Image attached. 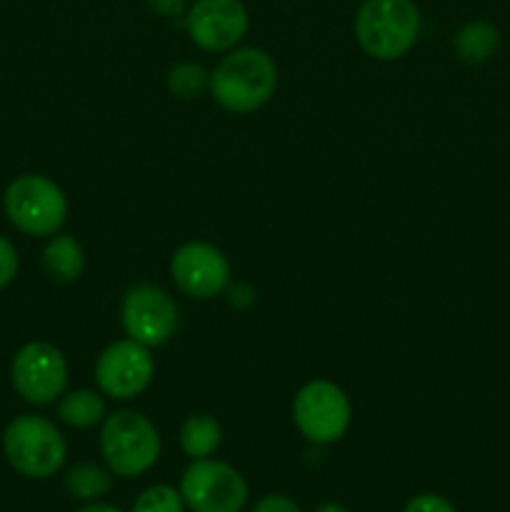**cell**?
<instances>
[{"label": "cell", "instance_id": "obj_12", "mask_svg": "<svg viewBox=\"0 0 510 512\" xmlns=\"http://www.w3.org/2000/svg\"><path fill=\"white\" fill-rule=\"evenodd\" d=\"M185 28L203 50H230L248 33V10L240 0H195Z\"/></svg>", "mask_w": 510, "mask_h": 512}, {"label": "cell", "instance_id": "obj_11", "mask_svg": "<svg viewBox=\"0 0 510 512\" xmlns=\"http://www.w3.org/2000/svg\"><path fill=\"white\" fill-rule=\"evenodd\" d=\"M170 278L190 298L208 300L228 288L230 265L215 245L185 243L170 258Z\"/></svg>", "mask_w": 510, "mask_h": 512}, {"label": "cell", "instance_id": "obj_18", "mask_svg": "<svg viewBox=\"0 0 510 512\" xmlns=\"http://www.w3.org/2000/svg\"><path fill=\"white\" fill-rule=\"evenodd\" d=\"M168 88L183 100L198 98L205 93V88H210V75L195 63H180L168 73Z\"/></svg>", "mask_w": 510, "mask_h": 512}, {"label": "cell", "instance_id": "obj_21", "mask_svg": "<svg viewBox=\"0 0 510 512\" xmlns=\"http://www.w3.org/2000/svg\"><path fill=\"white\" fill-rule=\"evenodd\" d=\"M403 512H455L450 500H445L443 495H435V493H423V495H415L413 500H408Z\"/></svg>", "mask_w": 510, "mask_h": 512}, {"label": "cell", "instance_id": "obj_6", "mask_svg": "<svg viewBox=\"0 0 510 512\" xmlns=\"http://www.w3.org/2000/svg\"><path fill=\"white\" fill-rule=\"evenodd\" d=\"M180 495L193 512H240L248 503V483L233 465L203 458L185 468Z\"/></svg>", "mask_w": 510, "mask_h": 512}, {"label": "cell", "instance_id": "obj_8", "mask_svg": "<svg viewBox=\"0 0 510 512\" xmlns=\"http://www.w3.org/2000/svg\"><path fill=\"white\" fill-rule=\"evenodd\" d=\"M13 388L25 403L50 405L63 398L68 388L65 355L50 343H28L15 353L10 365Z\"/></svg>", "mask_w": 510, "mask_h": 512}, {"label": "cell", "instance_id": "obj_25", "mask_svg": "<svg viewBox=\"0 0 510 512\" xmlns=\"http://www.w3.org/2000/svg\"><path fill=\"white\" fill-rule=\"evenodd\" d=\"M315 512H350V510L340 503H325V505H320Z\"/></svg>", "mask_w": 510, "mask_h": 512}, {"label": "cell", "instance_id": "obj_22", "mask_svg": "<svg viewBox=\"0 0 510 512\" xmlns=\"http://www.w3.org/2000/svg\"><path fill=\"white\" fill-rule=\"evenodd\" d=\"M253 512H303L298 508V503H295L293 498H288V495H265V498H260L258 503H255Z\"/></svg>", "mask_w": 510, "mask_h": 512}, {"label": "cell", "instance_id": "obj_3", "mask_svg": "<svg viewBox=\"0 0 510 512\" xmlns=\"http://www.w3.org/2000/svg\"><path fill=\"white\" fill-rule=\"evenodd\" d=\"M3 453L15 473L30 480H45L63 468L68 445L48 418L18 415L3 433Z\"/></svg>", "mask_w": 510, "mask_h": 512}, {"label": "cell", "instance_id": "obj_15", "mask_svg": "<svg viewBox=\"0 0 510 512\" xmlns=\"http://www.w3.org/2000/svg\"><path fill=\"white\" fill-rule=\"evenodd\" d=\"M220 440H223V428L208 413L190 415L180 428V448L193 460L210 458L218 450Z\"/></svg>", "mask_w": 510, "mask_h": 512}, {"label": "cell", "instance_id": "obj_9", "mask_svg": "<svg viewBox=\"0 0 510 512\" xmlns=\"http://www.w3.org/2000/svg\"><path fill=\"white\" fill-rule=\"evenodd\" d=\"M125 333L145 348L165 345L178 328V308L163 288L155 285H135L125 293L120 308Z\"/></svg>", "mask_w": 510, "mask_h": 512}, {"label": "cell", "instance_id": "obj_7", "mask_svg": "<svg viewBox=\"0 0 510 512\" xmlns=\"http://www.w3.org/2000/svg\"><path fill=\"white\" fill-rule=\"evenodd\" d=\"M350 400L330 380L303 385L293 400V420L300 433L315 445L338 443L350 428Z\"/></svg>", "mask_w": 510, "mask_h": 512}, {"label": "cell", "instance_id": "obj_5", "mask_svg": "<svg viewBox=\"0 0 510 512\" xmlns=\"http://www.w3.org/2000/svg\"><path fill=\"white\" fill-rule=\"evenodd\" d=\"M3 208L10 223L33 238L55 235L68 218V200L60 185L38 173L18 175L5 188Z\"/></svg>", "mask_w": 510, "mask_h": 512}, {"label": "cell", "instance_id": "obj_2", "mask_svg": "<svg viewBox=\"0 0 510 512\" xmlns=\"http://www.w3.org/2000/svg\"><path fill=\"white\" fill-rule=\"evenodd\" d=\"M418 35L420 10L413 0H365L355 15V38L370 58H403Z\"/></svg>", "mask_w": 510, "mask_h": 512}, {"label": "cell", "instance_id": "obj_4", "mask_svg": "<svg viewBox=\"0 0 510 512\" xmlns=\"http://www.w3.org/2000/svg\"><path fill=\"white\" fill-rule=\"evenodd\" d=\"M100 450L110 473L140 478L160 458V433L145 415L118 410L108 415L100 430Z\"/></svg>", "mask_w": 510, "mask_h": 512}, {"label": "cell", "instance_id": "obj_16", "mask_svg": "<svg viewBox=\"0 0 510 512\" xmlns=\"http://www.w3.org/2000/svg\"><path fill=\"white\" fill-rule=\"evenodd\" d=\"M58 415L70 428H95L105 418V403L93 390H73V393L63 395Z\"/></svg>", "mask_w": 510, "mask_h": 512}, {"label": "cell", "instance_id": "obj_24", "mask_svg": "<svg viewBox=\"0 0 510 512\" xmlns=\"http://www.w3.org/2000/svg\"><path fill=\"white\" fill-rule=\"evenodd\" d=\"M78 512H123V510L113 508V505H100V503H95V505H85V508H80Z\"/></svg>", "mask_w": 510, "mask_h": 512}, {"label": "cell", "instance_id": "obj_10", "mask_svg": "<svg viewBox=\"0 0 510 512\" xmlns=\"http://www.w3.org/2000/svg\"><path fill=\"white\" fill-rule=\"evenodd\" d=\"M155 373L153 355L138 340H118L100 353L95 363V380L100 390L115 400L138 398Z\"/></svg>", "mask_w": 510, "mask_h": 512}, {"label": "cell", "instance_id": "obj_23", "mask_svg": "<svg viewBox=\"0 0 510 512\" xmlns=\"http://www.w3.org/2000/svg\"><path fill=\"white\" fill-rule=\"evenodd\" d=\"M145 3L153 13L163 15V18H173L185 10V0H145Z\"/></svg>", "mask_w": 510, "mask_h": 512}, {"label": "cell", "instance_id": "obj_13", "mask_svg": "<svg viewBox=\"0 0 510 512\" xmlns=\"http://www.w3.org/2000/svg\"><path fill=\"white\" fill-rule=\"evenodd\" d=\"M455 55L468 65L488 63L500 48V33L493 23L488 20H473L465 23L463 28L455 33L453 40Z\"/></svg>", "mask_w": 510, "mask_h": 512}, {"label": "cell", "instance_id": "obj_14", "mask_svg": "<svg viewBox=\"0 0 510 512\" xmlns=\"http://www.w3.org/2000/svg\"><path fill=\"white\" fill-rule=\"evenodd\" d=\"M43 268L58 283H73L85 268V253L73 235H53L43 250Z\"/></svg>", "mask_w": 510, "mask_h": 512}, {"label": "cell", "instance_id": "obj_19", "mask_svg": "<svg viewBox=\"0 0 510 512\" xmlns=\"http://www.w3.org/2000/svg\"><path fill=\"white\" fill-rule=\"evenodd\" d=\"M133 512H185L183 495L170 485H153L145 493H140Z\"/></svg>", "mask_w": 510, "mask_h": 512}, {"label": "cell", "instance_id": "obj_20", "mask_svg": "<svg viewBox=\"0 0 510 512\" xmlns=\"http://www.w3.org/2000/svg\"><path fill=\"white\" fill-rule=\"evenodd\" d=\"M18 250L8 238L0 235V290L8 288L18 275Z\"/></svg>", "mask_w": 510, "mask_h": 512}, {"label": "cell", "instance_id": "obj_1", "mask_svg": "<svg viewBox=\"0 0 510 512\" xmlns=\"http://www.w3.org/2000/svg\"><path fill=\"white\" fill-rule=\"evenodd\" d=\"M278 68L260 48H240L225 55L210 75V93L230 113H253L275 93Z\"/></svg>", "mask_w": 510, "mask_h": 512}, {"label": "cell", "instance_id": "obj_17", "mask_svg": "<svg viewBox=\"0 0 510 512\" xmlns=\"http://www.w3.org/2000/svg\"><path fill=\"white\" fill-rule=\"evenodd\" d=\"M110 485H113L110 470L100 468L95 463H78L65 475V488H68V493L75 500H83V503H95L98 498H103L110 490Z\"/></svg>", "mask_w": 510, "mask_h": 512}]
</instances>
